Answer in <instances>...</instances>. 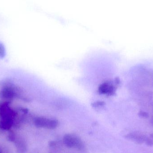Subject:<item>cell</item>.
Wrapping results in <instances>:
<instances>
[{
  "label": "cell",
  "instance_id": "5",
  "mask_svg": "<svg viewBox=\"0 0 153 153\" xmlns=\"http://www.w3.org/2000/svg\"><path fill=\"white\" fill-rule=\"evenodd\" d=\"M17 96L14 89L11 87H6L0 91V98L9 101Z\"/></svg>",
  "mask_w": 153,
  "mask_h": 153
},
{
  "label": "cell",
  "instance_id": "3",
  "mask_svg": "<svg viewBox=\"0 0 153 153\" xmlns=\"http://www.w3.org/2000/svg\"><path fill=\"white\" fill-rule=\"evenodd\" d=\"M119 79H116L114 83L111 81L105 82L100 85L99 88V92L100 94L108 96L114 95L116 92V85L119 84Z\"/></svg>",
  "mask_w": 153,
  "mask_h": 153
},
{
  "label": "cell",
  "instance_id": "6",
  "mask_svg": "<svg viewBox=\"0 0 153 153\" xmlns=\"http://www.w3.org/2000/svg\"><path fill=\"white\" fill-rule=\"evenodd\" d=\"M18 153H26L27 151V145L23 138L16 137L14 142Z\"/></svg>",
  "mask_w": 153,
  "mask_h": 153
},
{
  "label": "cell",
  "instance_id": "2",
  "mask_svg": "<svg viewBox=\"0 0 153 153\" xmlns=\"http://www.w3.org/2000/svg\"><path fill=\"white\" fill-rule=\"evenodd\" d=\"M35 125L38 128L54 129L57 127L59 123L56 119H50L43 117H39L34 119Z\"/></svg>",
  "mask_w": 153,
  "mask_h": 153
},
{
  "label": "cell",
  "instance_id": "14",
  "mask_svg": "<svg viewBox=\"0 0 153 153\" xmlns=\"http://www.w3.org/2000/svg\"><path fill=\"white\" fill-rule=\"evenodd\" d=\"M150 136H151V137H152L153 139V134H151L150 135Z\"/></svg>",
  "mask_w": 153,
  "mask_h": 153
},
{
  "label": "cell",
  "instance_id": "10",
  "mask_svg": "<svg viewBox=\"0 0 153 153\" xmlns=\"http://www.w3.org/2000/svg\"><path fill=\"white\" fill-rule=\"evenodd\" d=\"M145 143L146 145L149 146H153V139L152 137H147Z\"/></svg>",
  "mask_w": 153,
  "mask_h": 153
},
{
  "label": "cell",
  "instance_id": "8",
  "mask_svg": "<svg viewBox=\"0 0 153 153\" xmlns=\"http://www.w3.org/2000/svg\"><path fill=\"white\" fill-rule=\"evenodd\" d=\"M16 137H17V136H16L14 133H13V131H10V130L9 134H8V137H7V139H8V141L14 143V141L16 140Z\"/></svg>",
  "mask_w": 153,
  "mask_h": 153
},
{
  "label": "cell",
  "instance_id": "15",
  "mask_svg": "<svg viewBox=\"0 0 153 153\" xmlns=\"http://www.w3.org/2000/svg\"><path fill=\"white\" fill-rule=\"evenodd\" d=\"M0 153H3L1 149L0 148Z\"/></svg>",
  "mask_w": 153,
  "mask_h": 153
},
{
  "label": "cell",
  "instance_id": "7",
  "mask_svg": "<svg viewBox=\"0 0 153 153\" xmlns=\"http://www.w3.org/2000/svg\"><path fill=\"white\" fill-rule=\"evenodd\" d=\"M13 125V121L10 119H0V129L10 131Z\"/></svg>",
  "mask_w": 153,
  "mask_h": 153
},
{
  "label": "cell",
  "instance_id": "1",
  "mask_svg": "<svg viewBox=\"0 0 153 153\" xmlns=\"http://www.w3.org/2000/svg\"><path fill=\"white\" fill-rule=\"evenodd\" d=\"M65 145L69 148L82 150L84 147L83 143L80 137L74 134H66L63 139Z\"/></svg>",
  "mask_w": 153,
  "mask_h": 153
},
{
  "label": "cell",
  "instance_id": "9",
  "mask_svg": "<svg viewBox=\"0 0 153 153\" xmlns=\"http://www.w3.org/2000/svg\"><path fill=\"white\" fill-rule=\"evenodd\" d=\"M138 115L140 118L143 119H147L149 117V114L148 113L144 111H139L138 112Z\"/></svg>",
  "mask_w": 153,
  "mask_h": 153
},
{
  "label": "cell",
  "instance_id": "11",
  "mask_svg": "<svg viewBox=\"0 0 153 153\" xmlns=\"http://www.w3.org/2000/svg\"><path fill=\"white\" fill-rule=\"evenodd\" d=\"M5 56V50L2 44L0 43V57L2 58Z\"/></svg>",
  "mask_w": 153,
  "mask_h": 153
},
{
  "label": "cell",
  "instance_id": "4",
  "mask_svg": "<svg viewBox=\"0 0 153 153\" xmlns=\"http://www.w3.org/2000/svg\"><path fill=\"white\" fill-rule=\"evenodd\" d=\"M147 136L139 132H132L125 136V137L128 140H130L137 144L141 145L145 143Z\"/></svg>",
  "mask_w": 153,
  "mask_h": 153
},
{
  "label": "cell",
  "instance_id": "12",
  "mask_svg": "<svg viewBox=\"0 0 153 153\" xmlns=\"http://www.w3.org/2000/svg\"><path fill=\"white\" fill-rule=\"evenodd\" d=\"M105 102H94L92 104L93 107H102V106L105 105Z\"/></svg>",
  "mask_w": 153,
  "mask_h": 153
},
{
  "label": "cell",
  "instance_id": "13",
  "mask_svg": "<svg viewBox=\"0 0 153 153\" xmlns=\"http://www.w3.org/2000/svg\"><path fill=\"white\" fill-rule=\"evenodd\" d=\"M151 124H152V125L153 126V117L152 118V119H151Z\"/></svg>",
  "mask_w": 153,
  "mask_h": 153
}]
</instances>
